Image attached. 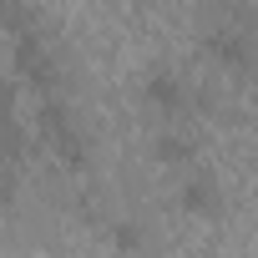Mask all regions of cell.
<instances>
[{"label":"cell","instance_id":"obj_6","mask_svg":"<svg viewBox=\"0 0 258 258\" xmlns=\"http://www.w3.org/2000/svg\"><path fill=\"white\" fill-rule=\"evenodd\" d=\"M152 157L167 162V167H187V162L198 157V142H192L187 132H172V126H162V132L152 137Z\"/></svg>","mask_w":258,"mask_h":258},{"label":"cell","instance_id":"obj_4","mask_svg":"<svg viewBox=\"0 0 258 258\" xmlns=\"http://www.w3.org/2000/svg\"><path fill=\"white\" fill-rule=\"evenodd\" d=\"M137 91H142V106H152L162 121L192 111V81H187L177 66H147V76H142Z\"/></svg>","mask_w":258,"mask_h":258},{"label":"cell","instance_id":"obj_3","mask_svg":"<svg viewBox=\"0 0 258 258\" xmlns=\"http://www.w3.org/2000/svg\"><path fill=\"white\" fill-rule=\"evenodd\" d=\"M203 56H208L213 66L233 71V76H243V71L258 66V46H253V36H248L243 21H218V26H208V31H203Z\"/></svg>","mask_w":258,"mask_h":258},{"label":"cell","instance_id":"obj_7","mask_svg":"<svg viewBox=\"0 0 258 258\" xmlns=\"http://www.w3.org/2000/svg\"><path fill=\"white\" fill-rule=\"evenodd\" d=\"M111 243L126 248V253H137V248H142V228H137V223H111Z\"/></svg>","mask_w":258,"mask_h":258},{"label":"cell","instance_id":"obj_2","mask_svg":"<svg viewBox=\"0 0 258 258\" xmlns=\"http://www.w3.org/2000/svg\"><path fill=\"white\" fill-rule=\"evenodd\" d=\"M11 66L36 91V101L41 96H61V86H66V61H61V51H56V41H51L46 26H36V31H26V36L11 41Z\"/></svg>","mask_w":258,"mask_h":258},{"label":"cell","instance_id":"obj_1","mask_svg":"<svg viewBox=\"0 0 258 258\" xmlns=\"http://www.w3.org/2000/svg\"><path fill=\"white\" fill-rule=\"evenodd\" d=\"M36 142L71 172L91 162V137H86L81 116L71 111V101H61V96H41L36 101Z\"/></svg>","mask_w":258,"mask_h":258},{"label":"cell","instance_id":"obj_5","mask_svg":"<svg viewBox=\"0 0 258 258\" xmlns=\"http://www.w3.org/2000/svg\"><path fill=\"white\" fill-rule=\"evenodd\" d=\"M177 203H182V213H192V218H218V213H223V187H218V177L203 167V172H187V177H182Z\"/></svg>","mask_w":258,"mask_h":258}]
</instances>
